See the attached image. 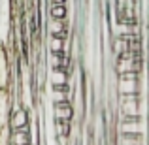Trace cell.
I'll return each instance as SVG.
<instances>
[{"label": "cell", "instance_id": "8", "mask_svg": "<svg viewBox=\"0 0 149 145\" xmlns=\"http://www.w3.org/2000/svg\"><path fill=\"white\" fill-rule=\"evenodd\" d=\"M51 81L53 85H68V77H66V70L62 68H55L51 74Z\"/></svg>", "mask_w": 149, "mask_h": 145}, {"label": "cell", "instance_id": "2", "mask_svg": "<svg viewBox=\"0 0 149 145\" xmlns=\"http://www.w3.org/2000/svg\"><path fill=\"white\" fill-rule=\"evenodd\" d=\"M146 126H143L140 117H125V121L121 123V132L123 134H132V136H142Z\"/></svg>", "mask_w": 149, "mask_h": 145}, {"label": "cell", "instance_id": "3", "mask_svg": "<svg viewBox=\"0 0 149 145\" xmlns=\"http://www.w3.org/2000/svg\"><path fill=\"white\" fill-rule=\"evenodd\" d=\"M53 117L55 121H72L74 117V108L70 102H58L53 108Z\"/></svg>", "mask_w": 149, "mask_h": 145}, {"label": "cell", "instance_id": "6", "mask_svg": "<svg viewBox=\"0 0 149 145\" xmlns=\"http://www.w3.org/2000/svg\"><path fill=\"white\" fill-rule=\"evenodd\" d=\"M113 53L115 57H123L125 53H128V40L123 36H115L113 38Z\"/></svg>", "mask_w": 149, "mask_h": 145}, {"label": "cell", "instance_id": "1", "mask_svg": "<svg viewBox=\"0 0 149 145\" xmlns=\"http://www.w3.org/2000/svg\"><path fill=\"white\" fill-rule=\"evenodd\" d=\"M30 115L26 111L25 105H15V109H11L10 113V128L11 130H19V128H29Z\"/></svg>", "mask_w": 149, "mask_h": 145}, {"label": "cell", "instance_id": "4", "mask_svg": "<svg viewBox=\"0 0 149 145\" xmlns=\"http://www.w3.org/2000/svg\"><path fill=\"white\" fill-rule=\"evenodd\" d=\"M8 143H10V145H30V143H32V136H30V130H29V128H19V130H11Z\"/></svg>", "mask_w": 149, "mask_h": 145}, {"label": "cell", "instance_id": "11", "mask_svg": "<svg viewBox=\"0 0 149 145\" xmlns=\"http://www.w3.org/2000/svg\"><path fill=\"white\" fill-rule=\"evenodd\" d=\"M51 98H53L55 104H58V102H68V91L53 89V92H51Z\"/></svg>", "mask_w": 149, "mask_h": 145}, {"label": "cell", "instance_id": "5", "mask_svg": "<svg viewBox=\"0 0 149 145\" xmlns=\"http://www.w3.org/2000/svg\"><path fill=\"white\" fill-rule=\"evenodd\" d=\"M47 28H49L51 36H58V38H62V40H66V36H68L64 19H51L49 25H47Z\"/></svg>", "mask_w": 149, "mask_h": 145}, {"label": "cell", "instance_id": "9", "mask_svg": "<svg viewBox=\"0 0 149 145\" xmlns=\"http://www.w3.org/2000/svg\"><path fill=\"white\" fill-rule=\"evenodd\" d=\"M53 128H55V136L64 138V136H68V132H70V121H55Z\"/></svg>", "mask_w": 149, "mask_h": 145}, {"label": "cell", "instance_id": "7", "mask_svg": "<svg viewBox=\"0 0 149 145\" xmlns=\"http://www.w3.org/2000/svg\"><path fill=\"white\" fill-rule=\"evenodd\" d=\"M66 4H51V10L49 15L51 19H66Z\"/></svg>", "mask_w": 149, "mask_h": 145}, {"label": "cell", "instance_id": "12", "mask_svg": "<svg viewBox=\"0 0 149 145\" xmlns=\"http://www.w3.org/2000/svg\"><path fill=\"white\" fill-rule=\"evenodd\" d=\"M51 4H66V0H51Z\"/></svg>", "mask_w": 149, "mask_h": 145}, {"label": "cell", "instance_id": "10", "mask_svg": "<svg viewBox=\"0 0 149 145\" xmlns=\"http://www.w3.org/2000/svg\"><path fill=\"white\" fill-rule=\"evenodd\" d=\"M49 49H51V53H64V40L58 36H51Z\"/></svg>", "mask_w": 149, "mask_h": 145}]
</instances>
